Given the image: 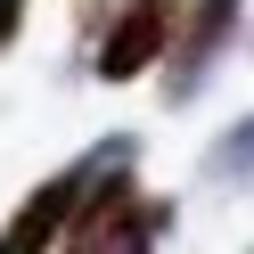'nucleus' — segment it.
Masks as SVG:
<instances>
[{
  "instance_id": "0eeeda50",
  "label": "nucleus",
  "mask_w": 254,
  "mask_h": 254,
  "mask_svg": "<svg viewBox=\"0 0 254 254\" xmlns=\"http://www.w3.org/2000/svg\"><path fill=\"white\" fill-rule=\"evenodd\" d=\"M246 254H254V246H246Z\"/></svg>"
},
{
  "instance_id": "20e7f679",
  "label": "nucleus",
  "mask_w": 254,
  "mask_h": 254,
  "mask_svg": "<svg viewBox=\"0 0 254 254\" xmlns=\"http://www.w3.org/2000/svg\"><path fill=\"white\" fill-rule=\"evenodd\" d=\"M172 25H181V0H115V25L99 41V82H139L156 58L172 50Z\"/></svg>"
},
{
  "instance_id": "f03ea898",
  "label": "nucleus",
  "mask_w": 254,
  "mask_h": 254,
  "mask_svg": "<svg viewBox=\"0 0 254 254\" xmlns=\"http://www.w3.org/2000/svg\"><path fill=\"white\" fill-rule=\"evenodd\" d=\"M164 230H172V197L139 189L131 164H123V172H107V181H99V197L82 205V221L66 230V246H58V254H156V246H164Z\"/></svg>"
},
{
  "instance_id": "7ed1b4c3",
  "label": "nucleus",
  "mask_w": 254,
  "mask_h": 254,
  "mask_svg": "<svg viewBox=\"0 0 254 254\" xmlns=\"http://www.w3.org/2000/svg\"><path fill=\"white\" fill-rule=\"evenodd\" d=\"M238 17H246V0H189L181 25H172V50H164V99L189 107L205 90V74L221 66V50L238 41Z\"/></svg>"
},
{
  "instance_id": "f257e3e1",
  "label": "nucleus",
  "mask_w": 254,
  "mask_h": 254,
  "mask_svg": "<svg viewBox=\"0 0 254 254\" xmlns=\"http://www.w3.org/2000/svg\"><path fill=\"white\" fill-rule=\"evenodd\" d=\"M131 156H139V139H131V131H115V139H99L82 164L50 172V181H41L33 197L8 213V230H0V254H50V246H66V230L82 221V205L99 197V181H107V172H123Z\"/></svg>"
},
{
  "instance_id": "423d86ee",
  "label": "nucleus",
  "mask_w": 254,
  "mask_h": 254,
  "mask_svg": "<svg viewBox=\"0 0 254 254\" xmlns=\"http://www.w3.org/2000/svg\"><path fill=\"white\" fill-rule=\"evenodd\" d=\"M17 25H25V0H0V58H8V41H17Z\"/></svg>"
},
{
  "instance_id": "39448f33",
  "label": "nucleus",
  "mask_w": 254,
  "mask_h": 254,
  "mask_svg": "<svg viewBox=\"0 0 254 254\" xmlns=\"http://www.w3.org/2000/svg\"><path fill=\"white\" fill-rule=\"evenodd\" d=\"M205 181H213V189H246L254 181V115H238L230 131L205 148Z\"/></svg>"
}]
</instances>
